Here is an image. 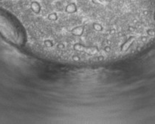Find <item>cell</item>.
Masks as SVG:
<instances>
[{
    "mask_svg": "<svg viewBox=\"0 0 155 124\" xmlns=\"http://www.w3.org/2000/svg\"><path fill=\"white\" fill-rule=\"evenodd\" d=\"M0 34L14 44L23 43L24 35L20 25L12 15L2 9H0Z\"/></svg>",
    "mask_w": 155,
    "mask_h": 124,
    "instance_id": "cell-1",
    "label": "cell"
},
{
    "mask_svg": "<svg viewBox=\"0 0 155 124\" xmlns=\"http://www.w3.org/2000/svg\"><path fill=\"white\" fill-rule=\"evenodd\" d=\"M134 41V37H132V38H129V39L128 40V41H126V42L123 45V47H122V51L123 52L126 51V50H128V48L131 46V44H132V42Z\"/></svg>",
    "mask_w": 155,
    "mask_h": 124,
    "instance_id": "cell-2",
    "label": "cell"
}]
</instances>
